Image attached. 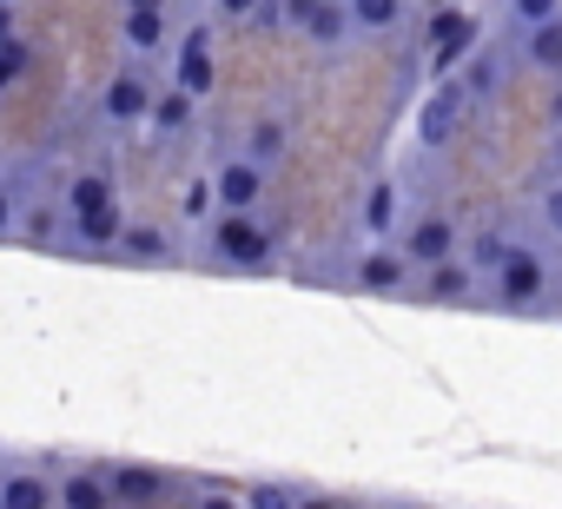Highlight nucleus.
Listing matches in <instances>:
<instances>
[{
	"label": "nucleus",
	"mask_w": 562,
	"mask_h": 509,
	"mask_svg": "<svg viewBox=\"0 0 562 509\" xmlns=\"http://www.w3.org/2000/svg\"><path fill=\"white\" fill-rule=\"evenodd\" d=\"M457 259V231L443 225V218H424V225H411V238H404V265H450Z\"/></svg>",
	"instance_id": "1"
},
{
	"label": "nucleus",
	"mask_w": 562,
	"mask_h": 509,
	"mask_svg": "<svg viewBox=\"0 0 562 509\" xmlns=\"http://www.w3.org/2000/svg\"><path fill=\"white\" fill-rule=\"evenodd\" d=\"M212 245H218V259L225 265H265V231L251 225V218H218V231H212Z\"/></svg>",
	"instance_id": "2"
},
{
	"label": "nucleus",
	"mask_w": 562,
	"mask_h": 509,
	"mask_svg": "<svg viewBox=\"0 0 562 509\" xmlns=\"http://www.w3.org/2000/svg\"><path fill=\"white\" fill-rule=\"evenodd\" d=\"M212 199L232 205V218H245V212L258 205V166H251V159H232V166L212 179Z\"/></svg>",
	"instance_id": "3"
},
{
	"label": "nucleus",
	"mask_w": 562,
	"mask_h": 509,
	"mask_svg": "<svg viewBox=\"0 0 562 509\" xmlns=\"http://www.w3.org/2000/svg\"><path fill=\"white\" fill-rule=\"evenodd\" d=\"M172 80H179V93H186V100H205V93H212V47H205L199 34L179 47V60H172Z\"/></svg>",
	"instance_id": "4"
},
{
	"label": "nucleus",
	"mask_w": 562,
	"mask_h": 509,
	"mask_svg": "<svg viewBox=\"0 0 562 509\" xmlns=\"http://www.w3.org/2000/svg\"><path fill=\"white\" fill-rule=\"evenodd\" d=\"M496 285H503V298H509V305H529V298L542 292V265L529 259V251H509L503 272H496Z\"/></svg>",
	"instance_id": "5"
},
{
	"label": "nucleus",
	"mask_w": 562,
	"mask_h": 509,
	"mask_svg": "<svg viewBox=\"0 0 562 509\" xmlns=\"http://www.w3.org/2000/svg\"><path fill=\"white\" fill-rule=\"evenodd\" d=\"M292 21L318 41V47H338L351 34V8H292Z\"/></svg>",
	"instance_id": "6"
},
{
	"label": "nucleus",
	"mask_w": 562,
	"mask_h": 509,
	"mask_svg": "<svg viewBox=\"0 0 562 509\" xmlns=\"http://www.w3.org/2000/svg\"><path fill=\"white\" fill-rule=\"evenodd\" d=\"M106 113H113V120H146V113H153L146 80H139V73H120V80L106 87Z\"/></svg>",
	"instance_id": "7"
},
{
	"label": "nucleus",
	"mask_w": 562,
	"mask_h": 509,
	"mask_svg": "<svg viewBox=\"0 0 562 509\" xmlns=\"http://www.w3.org/2000/svg\"><path fill=\"white\" fill-rule=\"evenodd\" d=\"M457 120H463V87H443V93H437V100L424 106V126H417V133H424L430 146H443Z\"/></svg>",
	"instance_id": "8"
},
{
	"label": "nucleus",
	"mask_w": 562,
	"mask_h": 509,
	"mask_svg": "<svg viewBox=\"0 0 562 509\" xmlns=\"http://www.w3.org/2000/svg\"><path fill=\"white\" fill-rule=\"evenodd\" d=\"M470 34H476V27H470V14H450V8H443V14L430 21V41H437V54H443V60H463V54H470Z\"/></svg>",
	"instance_id": "9"
},
{
	"label": "nucleus",
	"mask_w": 562,
	"mask_h": 509,
	"mask_svg": "<svg viewBox=\"0 0 562 509\" xmlns=\"http://www.w3.org/2000/svg\"><path fill=\"white\" fill-rule=\"evenodd\" d=\"M113 502V489L93 476V470H74L67 483H60V509H106Z\"/></svg>",
	"instance_id": "10"
},
{
	"label": "nucleus",
	"mask_w": 562,
	"mask_h": 509,
	"mask_svg": "<svg viewBox=\"0 0 562 509\" xmlns=\"http://www.w3.org/2000/svg\"><path fill=\"white\" fill-rule=\"evenodd\" d=\"M67 205H74V225L80 218H100V212H113V192H106V179H74V192H67Z\"/></svg>",
	"instance_id": "11"
},
{
	"label": "nucleus",
	"mask_w": 562,
	"mask_h": 509,
	"mask_svg": "<svg viewBox=\"0 0 562 509\" xmlns=\"http://www.w3.org/2000/svg\"><path fill=\"white\" fill-rule=\"evenodd\" d=\"M47 502H54V496H47V483H41V476H27V470L0 483V509H47Z\"/></svg>",
	"instance_id": "12"
},
{
	"label": "nucleus",
	"mask_w": 562,
	"mask_h": 509,
	"mask_svg": "<svg viewBox=\"0 0 562 509\" xmlns=\"http://www.w3.org/2000/svg\"><path fill=\"white\" fill-rule=\"evenodd\" d=\"M251 166H271V159H285V120H258L251 126V146H245Z\"/></svg>",
	"instance_id": "13"
},
{
	"label": "nucleus",
	"mask_w": 562,
	"mask_h": 509,
	"mask_svg": "<svg viewBox=\"0 0 562 509\" xmlns=\"http://www.w3.org/2000/svg\"><path fill=\"white\" fill-rule=\"evenodd\" d=\"M113 496H126V502H146V496H159V470H139V463H126V470H113V483H106Z\"/></svg>",
	"instance_id": "14"
},
{
	"label": "nucleus",
	"mask_w": 562,
	"mask_h": 509,
	"mask_svg": "<svg viewBox=\"0 0 562 509\" xmlns=\"http://www.w3.org/2000/svg\"><path fill=\"white\" fill-rule=\"evenodd\" d=\"M358 279L371 292H391V285H404V259H397V251H371V259L358 265Z\"/></svg>",
	"instance_id": "15"
},
{
	"label": "nucleus",
	"mask_w": 562,
	"mask_h": 509,
	"mask_svg": "<svg viewBox=\"0 0 562 509\" xmlns=\"http://www.w3.org/2000/svg\"><path fill=\"white\" fill-rule=\"evenodd\" d=\"M159 34H166V14L159 8H126V41L146 54V47H159Z\"/></svg>",
	"instance_id": "16"
},
{
	"label": "nucleus",
	"mask_w": 562,
	"mask_h": 509,
	"mask_svg": "<svg viewBox=\"0 0 562 509\" xmlns=\"http://www.w3.org/2000/svg\"><path fill=\"white\" fill-rule=\"evenodd\" d=\"M529 60H536V67H562V14L529 34Z\"/></svg>",
	"instance_id": "17"
},
{
	"label": "nucleus",
	"mask_w": 562,
	"mask_h": 509,
	"mask_svg": "<svg viewBox=\"0 0 562 509\" xmlns=\"http://www.w3.org/2000/svg\"><path fill=\"white\" fill-rule=\"evenodd\" d=\"M120 238H126L133 259H166V231H153V225H133V231H120Z\"/></svg>",
	"instance_id": "18"
},
{
	"label": "nucleus",
	"mask_w": 562,
	"mask_h": 509,
	"mask_svg": "<svg viewBox=\"0 0 562 509\" xmlns=\"http://www.w3.org/2000/svg\"><path fill=\"white\" fill-rule=\"evenodd\" d=\"M245 509H299V496L278 489V483H251V489H245Z\"/></svg>",
	"instance_id": "19"
},
{
	"label": "nucleus",
	"mask_w": 562,
	"mask_h": 509,
	"mask_svg": "<svg viewBox=\"0 0 562 509\" xmlns=\"http://www.w3.org/2000/svg\"><path fill=\"white\" fill-rule=\"evenodd\" d=\"M397 14H404L397 0H358V8H351V21H358V27H391Z\"/></svg>",
	"instance_id": "20"
},
{
	"label": "nucleus",
	"mask_w": 562,
	"mask_h": 509,
	"mask_svg": "<svg viewBox=\"0 0 562 509\" xmlns=\"http://www.w3.org/2000/svg\"><path fill=\"white\" fill-rule=\"evenodd\" d=\"M391 205H397V192H391V185H371V199H364V225H371V231H391Z\"/></svg>",
	"instance_id": "21"
},
{
	"label": "nucleus",
	"mask_w": 562,
	"mask_h": 509,
	"mask_svg": "<svg viewBox=\"0 0 562 509\" xmlns=\"http://www.w3.org/2000/svg\"><path fill=\"white\" fill-rule=\"evenodd\" d=\"M186 113H192V100H186V93H172V100H159V106H153V120H159L166 133H172V126H186Z\"/></svg>",
	"instance_id": "22"
},
{
	"label": "nucleus",
	"mask_w": 562,
	"mask_h": 509,
	"mask_svg": "<svg viewBox=\"0 0 562 509\" xmlns=\"http://www.w3.org/2000/svg\"><path fill=\"white\" fill-rule=\"evenodd\" d=\"M21 67H27V47H21V41H0V87H8Z\"/></svg>",
	"instance_id": "23"
},
{
	"label": "nucleus",
	"mask_w": 562,
	"mask_h": 509,
	"mask_svg": "<svg viewBox=\"0 0 562 509\" xmlns=\"http://www.w3.org/2000/svg\"><path fill=\"white\" fill-rule=\"evenodd\" d=\"M503 259H509V251H503V238H476V265L503 272Z\"/></svg>",
	"instance_id": "24"
},
{
	"label": "nucleus",
	"mask_w": 562,
	"mask_h": 509,
	"mask_svg": "<svg viewBox=\"0 0 562 509\" xmlns=\"http://www.w3.org/2000/svg\"><path fill=\"white\" fill-rule=\"evenodd\" d=\"M463 285H470V272H463V265H437V292H443V298H450V292H463Z\"/></svg>",
	"instance_id": "25"
},
{
	"label": "nucleus",
	"mask_w": 562,
	"mask_h": 509,
	"mask_svg": "<svg viewBox=\"0 0 562 509\" xmlns=\"http://www.w3.org/2000/svg\"><path fill=\"white\" fill-rule=\"evenodd\" d=\"M205 205H212V185H186V212H192V218H199V212H205Z\"/></svg>",
	"instance_id": "26"
},
{
	"label": "nucleus",
	"mask_w": 562,
	"mask_h": 509,
	"mask_svg": "<svg viewBox=\"0 0 562 509\" xmlns=\"http://www.w3.org/2000/svg\"><path fill=\"white\" fill-rule=\"evenodd\" d=\"M542 218H549V225H555V231H562V185H555V192H549V199H542Z\"/></svg>",
	"instance_id": "27"
},
{
	"label": "nucleus",
	"mask_w": 562,
	"mask_h": 509,
	"mask_svg": "<svg viewBox=\"0 0 562 509\" xmlns=\"http://www.w3.org/2000/svg\"><path fill=\"white\" fill-rule=\"evenodd\" d=\"M199 509H238L232 496H199Z\"/></svg>",
	"instance_id": "28"
},
{
	"label": "nucleus",
	"mask_w": 562,
	"mask_h": 509,
	"mask_svg": "<svg viewBox=\"0 0 562 509\" xmlns=\"http://www.w3.org/2000/svg\"><path fill=\"white\" fill-rule=\"evenodd\" d=\"M299 509H338V502H325V496H305V502H299Z\"/></svg>",
	"instance_id": "29"
},
{
	"label": "nucleus",
	"mask_w": 562,
	"mask_h": 509,
	"mask_svg": "<svg viewBox=\"0 0 562 509\" xmlns=\"http://www.w3.org/2000/svg\"><path fill=\"white\" fill-rule=\"evenodd\" d=\"M8 218H14V205H8V192H0V231H8Z\"/></svg>",
	"instance_id": "30"
},
{
	"label": "nucleus",
	"mask_w": 562,
	"mask_h": 509,
	"mask_svg": "<svg viewBox=\"0 0 562 509\" xmlns=\"http://www.w3.org/2000/svg\"><path fill=\"white\" fill-rule=\"evenodd\" d=\"M8 27H14V14H8V8H0V41H14V34H8Z\"/></svg>",
	"instance_id": "31"
}]
</instances>
